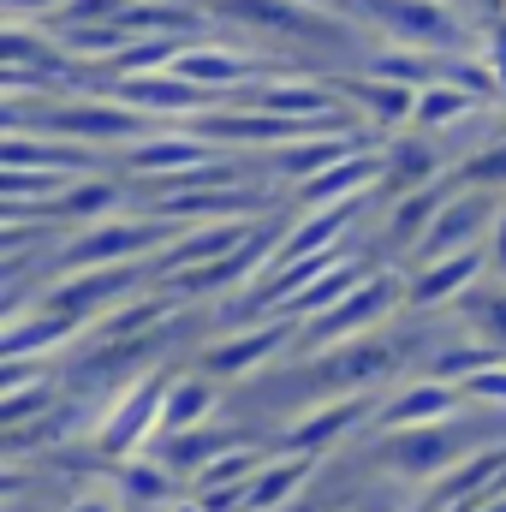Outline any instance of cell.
Masks as SVG:
<instances>
[{"mask_svg": "<svg viewBox=\"0 0 506 512\" xmlns=\"http://www.w3.org/2000/svg\"><path fill=\"white\" fill-rule=\"evenodd\" d=\"M358 6L399 48H429V54H471L477 48V30L447 0H358Z\"/></svg>", "mask_w": 506, "mask_h": 512, "instance_id": "6da1fadb", "label": "cell"}, {"mask_svg": "<svg viewBox=\"0 0 506 512\" xmlns=\"http://www.w3.org/2000/svg\"><path fill=\"white\" fill-rule=\"evenodd\" d=\"M405 298V280L399 274H364L334 310H322V316H310L304 328H298V346L304 352H334V346H352V340H364L376 322H387V310Z\"/></svg>", "mask_w": 506, "mask_h": 512, "instance_id": "7a4b0ae2", "label": "cell"}, {"mask_svg": "<svg viewBox=\"0 0 506 512\" xmlns=\"http://www.w3.org/2000/svg\"><path fill=\"white\" fill-rule=\"evenodd\" d=\"M185 227H173V221H126V215H108V221H96V227H78L60 256H54V274H78V268H108V262H137V256L149 251V245H173Z\"/></svg>", "mask_w": 506, "mask_h": 512, "instance_id": "3957f363", "label": "cell"}, {"mask_svg": "<svg viewBox=\"0 0 506 512\" xmlns=\"http://www.w3.org/2000/svg\"><path fill=\"white\" fill-rule=\"evenodd\" d=\"M167 376H137L126 382L114 399H108V411L96 417V453H108V459H137L155 435H161V405H167Z\"/></svg>", "mask_w": 506, "mask_h": 512, "instance_id": "277c9868", "label": "cell"}, {"mask_svg": "<svg viewBox=\"0 0 506 512\" xmlns=\"http://www.w3.org/2000/svg\"><path fill=\"white\" fill-rule=\"evenodd\" d=\"M173 72L179 78H191L197 90H209L215 102H227V96H239L245 84H262V78H274V66L268 60H256V54H239V48H227V42H185V54L173 60Z\"/></svg>", "mask_w": 506, "mask_h": 512, "instance_id": "5b68a950", "label": "cell"}, {"mask_svg": "<svg viewBox=\"0 0 506 512\" xmlns=\"http://www.w3.org/2000/svg\"><path fill=\"white\" fill-rule=\"evenodd\" d=\"M227 149L221 143H209L197 126H155L149 137H137L126 143V167L131 173H173V179H191L197 167H209V161H221Z\"/></svg>", "mask_w": 506, "mask_h": 512, "instance_id": "8992f818", "label": "cell"}, {"mask_svg": "<svg viewBox=\"0 0 506 512\" xmlns=\"http://www.w3.org/2000/svg\"><path fill=\"white\" fill-rule=\"evenodd\" d=\"M495 221H501V209H495L483 191H459V197H447L441 215L429 221L423 245H417V262H435V256H453V251H477V245L495 233Z\"/></svg>", "mask_w": 506, "mask_h": 512, "instance_id": "52a82bcc", "label": "cell"}, {"mask_svg": "<svg viewBox=\"0 0 506 512\" xmlns=\"http://www.w3.org/2000/svg\"><path fill=\"white\" fill-rule=\"evenodd\" d=\"M465 387L453 382H435V376H423V382L399 387L387 405L376 411V429L387 435H399V429H429V423H453V417H465Z\"/></svg>", "mask_w": 506, "mask_h": 512, "instance_id": "ba28073f", "label": "cell"}, {"mask_svg": "<svg viewBox=\"0 0 506 512\" xmlns=\"http://www.w3.org/2000/svg\"><path fill=\"white\" fill-rule=\"evenodd\" d=\"M381 405L370 393H340L334 405H316L310 417H298V423H286L280 429V441L292 447V453H322V447H334V441H346L364 417H376Z\"/></svg>", "mask_w": 506, "mask_h": 512, "instance_id": "9c48e42d", "label": "cell"}, {"mask_svg": "<svg viewBox=\"0 0 506 512\" xmlns=\"http://www.w3.org/2000/svg\"><path fill=\"white\" fill-rule=\"evenodd\" d=\"M483 268H489V245H477V251H453V256H435V262H423L411 280H405V304H453V298H465L477 280H483Z\"/></svg>", "mask_w": 506, "mask_h": 512, "instance_id": "30bf717a", "label": "cell"}, {"mask_svg": "<svg viewBox=\"0 0 506 512\" xmlns=\"http://www.w3.org/2000/svg\"><path fill=\"white\" fill-rule=\"evenodd\" d=\"M381 179H387V155H370V149H358V155L334 161L328 173L304 179V185H298V209H328V203H352V197H370Z\"/></svg>", "mask_w": 506, "mask_h": 512, "instance_id": "8fae6325", "label": "cell"}, {"mask_svg": "<svg viewBox=\"0 0 506 512\" xmlns=\"http://www.w3.org/2000/svg\"><path fill=\"white\" fill-rule=\"evenodd\" d=\"M364 149V137L358 131H316V137H298V143H286V149H274L268 155V173L280 179V185H304V179H316V173H328L334 161H346V155H358Z\"/></svg>", "mask_w": 506, "mask_h": 512, "instance_id": "7c38bea8", "label": "cell"}, {"mask_svg": "<svg viewBox=\"0 0 506 512\" xmlns=\"http://www.w3.org/2000/svg\"><path fill=\"white\" fill-rule=\"evenodd\" d=\"M120 203H126V197H120V185H114V179H96V173H84V179H72L66 191H54V203H42V227H48V221L96 227V221H108Z\"/></svg>", "mask_w": 506, "mask_h": 512, "instance_id": "4fadbf2b", "label": "cell"}, {"mask_svg": "<svg viewBox=\"0 0 506 512\" xmlns=\"http://www.w3.org/2000/svg\"><path fill=\"white\" fill-rule=\"evenodd\" d=\"M286 334H292V322L268 316L262 328H245V334H233V340L209 346V352H203V370H221V376H245V370L268 364V358L280 352V340H286Z\"/></svg>", "mask_w": 506, "mask_h": 512, "instance_id": "5bb4252c", "label": "cell"}, {"mask_svg": "<svg viewBox=\"0 0 506 512\" xmlns=\"http://www.w3.org/2000/svg\"><path fill=\"white\" fill-rule=\"evenodd\" d=\"M310 471H316V453H292V447H286L274 465H262V471L251 477V489L239 495V512H274V507H286Z\"/></svg>", "mask_w": 506, "mask_h": 512, "instance_id": "9a60e30c", "label": "cell"}, {"mask_svg": "<svg viewBox=\"0 0 506 512\" xmlns=\"http://www.w3.org/2000/svg\"><path fill=\"white\" fill-rule=\"evenodd\" d=\"M233 441H239V435H221V429H185V435H155L143 453H149V459H161L173 477H197V471H203V465H215Z\"/></svg>", "mask_w": 506, "mask_h": 512, "instance_id": "2e32d148", "label": "cell"}, {"mask_svg": "<svg viewBox=\"0 0 506 512\" xmlns=\"http://www.w3.org/2000/svg\"><path fill=\"white\" fill-rule=\"evenodd\" d=\"M477 108H489V102H477L471 90H459V84H423L417 90V114H411V126L417 131H429V137H447L453 126H465Z\"/></svg>", "mask_w": 506, "mask_h": 512, "instance_id": "e0dca14e", "label": "cell"}, {"mask_svg": "<svg viewBox=\"0 0 506 512\" xmlns=\"http://www.w3.org/2000/svg\"><path fill=\"white\" fill-rule=\"evenodd\" d=\"M256 471H262V453H251V447H227L215 465H203V471L191 477V495L215 512V507H227V489H251Z\"/></svg>", "mask_w": 506, "mask_h": 512, "instance_id": "ac0fdd59", "label": "cell"}, {"mask_svg": "<svg viewBox=\"0 0 506 512\" xmlns=\"http://www.w3.org/2000/svg\"><path fill=\"white\" fill-rule=\"evenodd\" d=\"M364 274H370V268H364L352 251L340 256V262H328V268H322V274L298 292V298H286V322H292V316H322V310H334V304H340V298L364 280Z\"/></svg>", "mask_w": 506, "mask_h": 512, "instance_id": "d6986e66", "label": "cell"}, {"mask_svg": "<svg viewBox=\"0 0 506 512\" xmlns=\"http://www.w3.org/2000/svg\"><path fill=\"white\" fill-rule=\"evenodd\" d=\"M221 411V393H215V382H173L167 387V405H161V435H185V429H203L209 417Z\"/></svg>", "mask_w": 506, "mask_h": 512, "instance_id": "ffe728a7", "label": "cell"}, {"mask_svg": "<svg viewBox=\"0 0 506 512\" xmlns=\"http://www.w3.org/2000/svg\"><path fill=\"white\" fill-rule=\"evenodd\" d=\"M346 90H352L358 114H364V120H376V126H411V114H417V90H405V84L358 78V84H346Z\"/></svg>", "mask_w": 506, "mask_h": 512, "instance_id": "44dd1931", "label": "cell"}, {"mask_svg": "<svg viewBox=\"0 0 506 512\" xmlns=\"http://www.w3.org/2000/svg\"><path fill=\"white\" fill-rule=\"evenodd\" d=\"M435 173H441V149H435V137H429V131H417V137H399V143L387 149V179H393V185H405V191H423Z\"/></svg>", "mask_w": 506, "mask_h": 512, "instance_id": "7402d4cb", "label": "cell"}, {"mask_svg": "<svg viewBox=\"0 0 506 512\" xmlns=\"http://www.w3.org/2000/svg\"><path fill=\"white\" fill-rule=\"evenodd\" d=\"M441 203H447V191H405L399 197V209H393V221H387V245H423V233H429V221L441 215Z\"/></svg>", "mask_w": 506, "mask_h": 512, "instance_id": "603a6c76", "label": "cell"}, {"mask_svg": "<svg viewBox=\"0 0 506 512\" xmlns=\"http://www.w3.org/2000/svg\"><path fill=\"white\" fill-rule=\"evenodd\" d=\"M120 501L161 512L173 501V471H167L161 459H126V471H120Z\"/></svg>", "mask_w": 506, "mask_h": 512, "instance_id": "cb8c5ba5", "label": "cell"}, {"mask_svg": "<svg viewBox=\"0 0 506 512\" xmlns=\"http://www.w3.org/2000/svg\"><path fill=\"white\" fill-rule=\"evenodd\" d=\"M459 304H465V316H471V334L489 340L495 352H506V292H477V286H471Z\"/></svg>", "mask_w": 506, "mask_h": 512, "instance_id": "d4e9b609", "label": "cell"}, {"mask_svg": "<svg viewBox=\"0 0 506 512\" xmlns=\"http://www.w3.org/2000/svg\"><path fill=\"white\" fill-rule=\"evenodd\" d=\"M459 179H465V185H477V191H483V185H506V143H501V137H495L489 149H477V155L459 167Z\"/></svg>", "mask_w": 506, "mask_h": 512, "instance_id": "484cf974", "label": "cell"}, {"mask_svg": "<svg viewBox=\"0 0 506 512\" xmlns=\"http://www.w3.org/2000/svg\"><path fill=\"white\" fill-rule=\"evenodd\" d=\"M465 399H471V405H495V411H506V358L483 364V370L465 382Z\"/></svg>", "mask_w": 506, "mask_h": 512, "instance_id": "4316f807", "label": "cell"}, {"mask_svg": "<svg viewBox=\"0 0 506 512\" xmlns=\"http://www.w3.org/2000/svg\"><path fill=\"white\" fill-rule=\"evenodd\" d=\"M6 6V24H48L66 0H0Z\"/></svg>", "mask_w": 506, "mask_h": 512, "instance_id": "83f0119b", "label": "cell"}, {"mask_svg": "<svg viewBox=\"0 0 506 512\" xmlns=\"http://www.w3.org/2000/svg\"><path fill=\"white\" fill-rule=\"evenodd\" d=\"M483 54H489L495 78H501V108H506V18L495 24V30H489V48H483Z\"/></svg>", "mask_w": 506, "mask_h": 512, "instance_id": "f1b7e54d", "label": "cell"}, {"mask_svg": "<svg viewBox=\"0 0 506 512\" xmlns=\"http://www.w3.org/2000/svg\"><path fill=\"white\" fill-rule=\"evenodd\" d=\"M126 507V501H120V495H108V489H96V495H78V501H72V512H120Z\"/></svg>", "mask_w": 506, "mask_h": 512, "instance_id": "f546056e", "label": "cell"}, {"mask_svg": "<svg viewBox=\"0 0 506 512\" xmlns=\"http://www.w3.org/2000/svg\"><path fill=\"white\" fill-rule=\"evenodd\" d=\"M489 262L506 274V209H501V221H495V233H489Z\"/></svg>", "mask_w": 506, "mask_h": 512, "instance_id": "4dcf8cb0", "label": "cell"}, {"mask_svg": "<svg viewBox=\"0 0 506 512\" xmlns=\"http://www.w3.org/2000/svg\"><path fill=\"white\" fill-rule=\"evenodd\" d=\"M161 512H209V507H203V501H167Z\"/></svg>", "mask_w": 506, "mask_h": 512, "instance_id": "1f68e13d", "label": "cell"}, {"mask_svg": "<svg viewBox=\"0 0 506 512\" xmlns=\"http://www.w3.org/2000/svg\"><path fill=\"white\" fill-rule=\"evenodd\" d=\"M471 512H506V495H495V501H483V507H471Z\"/></svg>", "mask_w": 506, "mask_h": 512, "instance_id": "d6a6232c", "label": "cell"}, {"mask_svg": "<svg viewBox=\"0 0 506 512\" xmlns=\"http://www.w3.org/2000/svg\"><path fill=\"white\" fill-rule=\"evenodd\" d=\"M405 512H441V507H435V501H411Z\"/></svg>", "mask_w": 506, "mask_h": 512, "instance_id": "836d02e7", "label": "cell"}]
</instances>
